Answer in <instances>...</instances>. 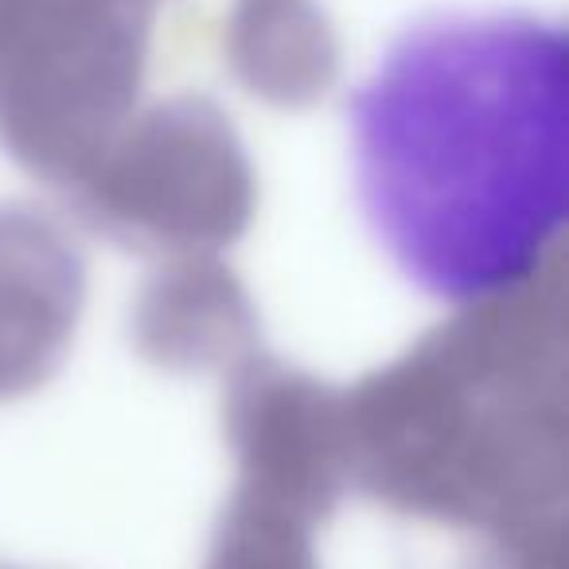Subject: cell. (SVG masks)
<instances>
[{
  "label": "cell",
  "instance_id": "cell-7",
  "mask_svg": "<svg viewBox=\"0 0 569 569\" xmlns=\"http://www.w3.org/2000/svg\"><path fill=\"white\" fill-rule=\"evenodd\" d=\"M133 343L160 371H234L261 351L258 312L219 258H168L137 297Z\"/></svg>",
  "mask_w": 569,
  "mask_h": 569
},
{
  "label": "cell",
  "instance_id": "cell-4",
  "mask_svg": "<svg viewBox=\"0 0 569 569\" xmlns=\"http://www.w3.org/2000/svg\"><path fill=\"white\" fill-rule=\"evenodd\" d=\"M67 191L98 234L160 258H219L250 230L258 203L238 129L199 94L133 110Z\"/></svg>",
  "mask_w": 569,
  "mask_h": 569
},
{
  "label": "cell",
  "instance_id": "cell-2",
  "mask_svg": "<svg viewBox=\"0 0 569 569\" xmlns=\"http://www.w3.org/2000/svg\"><path fill=\"white\" fill-rule=\"evenodd\" d=\"M351 488L480 530L499 569L561 558L566 317L561 284L468 305L348 395Z\"/></svg>",
  "mask_w": 569,
  "mask_h": 569
},
{
  "label": "cell",
  "instance_id": "cell-6",
  "mask_svg": "<svg viewBox=\"0 0 569 569\" xmlns=\"http://www.w3.org/2000/svg\"><path fill=\"white\" fill-rule=\"evenodd\" d=\"M87 305L71 230L32 203H0V402L48 387Z\"/></svg>",
  "mask_w": 569,
  "mask_h": 569
},
{
  "label": "cell",
  "instance_id": "cell-8",
  "mask_svg": "<svg viewBox=\"0 0 569 569\" xmlns=\"http://www.w3.org/2000/svg\"><path fill=\"white\" fill-rule=\"evenodd\" d=\"M222 51L238 87L277 110H309L340 79V40L317 0H234Z\"/></svg>",
  "mask_w": 569,
  "mask_h": 569
},
{
  "label": "cell",
  "instance_id": "cell-9",
  "mask_svg": "<svg viewBox=\"0 0 569 569\" xmlns=\"http://www.w3.org/2000/svg\"><path fill=\"white\" fill-rule=\"evenodd\" d=\"M203 569H320L312 527L238 496L227 503Z\"/></svg>",
  "mask_w": 569,
  "mask_h": 569
},
{
  "label": "cell",
  "instance_id": "cell-5",
  "mask_svg": "<svg viewBox=\"0 0 569 569\" xmlns=\"http://www.w3.org/2000/svg\"><path fill=\"white\" fill-rule=\"evenodd\" d=\"M222 429L238 465V496L325 522L351 488L348 395L312 375L253 356L234 367Z\"/></svg>",
  "mask_w": 569,
  "mask_h": 569
},
{
  "label": "cell",
  "instance_id": "cell-1",
  "mask_svg": "<svg viewBox=\"0 0 569 569\" xmlns=\"http://www.w3.org/2000/svg\"><path fill=\"white\" fill-rule=\"evenodd\" d=\"M371 230L413 284L476 305L546 266L569 196V43L530 12L410 24L351 98Z\"/></svg>",
  "mask_w": 569,
  "mask_h": 569
},
{
  "label": "cell",
  "instance_id": "cell-3",
  "mask_svg": "<svg viewBox=\"0 0 569 569\" xmlns=\"http://www.w3.org/2000/svg\"><path fill=\"white\" fill-rule=\"evenodd\" d=\"M157 0H0V144L74 188L113 141L149 63Z\"/></svg>",
  "mask_w": 569,
  "mask_h": 569
}]
</instances>
